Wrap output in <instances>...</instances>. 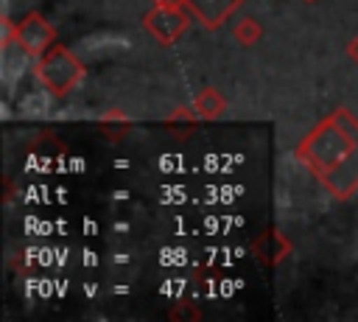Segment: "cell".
<instances>
[{"instance_id": "cell-7", "label": "cell", "mask_w": 358, "mask_h": 322, "mask_svg": "<svg viewBox=\"0 0 358 322\" xmlns=\"http://www.w3.org/2000/svg\"><path fill=\"white\" fill-rule=\"evenodd\" d=\"M193 112L201 118V120H215L224 115L227 109V98L215 90V87H201L196 95H193Z\"/></svg>"}, {"instance_id": "cell-5", "label": "cell", "mask_w": 358, "mask_h": 322, "mask_svg": "<svg viewBox=\"0 0 358 322\" xmlns=\"http://www.w3.org/2000/svg\"><path fill=\"white\" fill-rule=\"evenodd\" d=\"M249 252H252V258H255L260 266L274 269V266H280L285 258H291L294 244H291L288 235H282V230L266 227V230L249 244Z\"/></svg>"}, {"instance_id": "cell-2", "label": "cell", "mask_w": 358, "mask_h": 322, "mask_svg": "<svg viewBox=\"0 0 358 322\" xmlns=\"http://www.w3.org/2000/svg\"><path fill=\"white\" fill-rule=\"evenodd\" d=\"M34 73H36L39 84L53 98H67L81 84V78L87 76V67H84V62L67 45L53 42L42 56H36Z\"/></svg>"}, {"instance_id": "cell-6", "label": "cell", "mask_w": 358, "mask_h": 322, "mask_svg": "<svg viewBox=\"0 0 358 322\" xmlns=\"http://www.w3.org/2000/svg\"><path fill=\"white\" fill-rule=\"evenodd\" d=\"M243 0H185L187 11L207 28V31H218L238 8Z\"/></svg>"}, {"instance_id": "cell-8", "label": "cell", "mask_w": 358, "mask_h": 322, "mask_svg": "<svg viewBox=\"0 0 358 322\" xmlns=\"http://www.w3.org/2000/svg\"><path fill=\"white\" fill-rule=\"evenodd\" d=\"M98 126H101V132L106 134V137H112V140H120V134L131 126V118L123 112V109H117V106H112V109H106L101 118H98Z\"/></svg>"}, {"instance_id": "cell-1", "label": "cell", "mask_w": 358, "mask_h": 322, "mask_svg": "<svg viewBox=\"0 0 358 322\" xmlns=\"http://www.w3.org/2000/svg\"><path fill=\"white\" fill-rule=\"evenodd\" d=\"M294 157L333 199H350L358 190V118L338 106L299 140Z\"/></svg>"}, {"instance_id": "cell-13", "label": "cell", "mask_w": 358, "mask_h": 322, "mask_svg": "<svg viewBox=\"0 0 358 322\" xmlns=\"http://www.w3.org/2000/svg\"><path fill=\"white\" fill-rule=\"evenodd\" d=\"M305 3H313V0H305Z\"/></svg>"}, {"instance_id": "cell-11", "label": "cell", "mask_w": 358, "mask_h": 322, "mask_svg": "<svg viewBox=\"0 0 358 322\" xmlns=\"http://www.w3.org/2000/svg\"><path fill=\"white\" fill-rule=\"evenodd\" d=\"M347 56H350V59L358 64V34H355V36L347 42Z\"/></svg>"}, {"instance_id": "cell-9", "label": "cell", "mask_w": 358, "mask_h": 322, "mask_svg": "<svg viewBox=\"0 0 358 322\" xmlns=\"http://www.w3.org/2000/svg\"><path fill=\"white\" fill-rule=\"evenodd\" d=\"M232 36H235L238 45L252 48L255 42H260V36H263V25H260L252 14H246V17H241V20L232 25Z\"/></svg>"}, {"instance_id": "cell-12", "label": "cell", "mask_w": 358, "mask_h": 322, "mask_svg": "<svg viewBox=\"0 0 358 322\" xmlns=\"http://www.w3.org/2000/svg\"><path fill=\"white\" fill-rule=\"evenodd\" d=\"M154 6H185V0H154Z\"/></svg>"}, {"instance_id": "cell-10", "label": "cell", "mask_w": 358, "mask_h": 322, "mask_svg": "<svg viewBox=\"0 0 358 322\" xmlns=\"http://www.w3.org/2000/svg\"><path fill=\"white\" fill-rule=\"evenodd\" d=\"M199 120H201V118L193 112V106H176V109H173L162 123H165L168 129H173V132H179V129H182V134H185V132L196 129V123H199Z\"/></svg>"}, {"instance_id": "cell-4", "label": "cell", "mask_w": 358, "mask_h": 322, "mask_svg": "<svg viewBox=\"0 0 358 322\" xmlns=\"http://www.w3.org/2000/svg\"><path fill=\"white\" fill-rule=\"evenodd\" d=\"M53 42H56V28L39 11H31L17 22V45L28 56H42Z\"/></svg>"}, {"instance_id": "cell-3", "label": "cell", "mask_w": 358, "mask_h": 322, "mask_svg": "<svg viewBox=\"0 0 358 322\" xmlns=\"http://www.w3.org/2000/svg\"><path fill=\"white\" fill-rule=\"evenodd\" d=\"M143 28L157 45L168 48L190 28V11L187 6H154L143 14Z\"/></svg>"}]
</instances>
